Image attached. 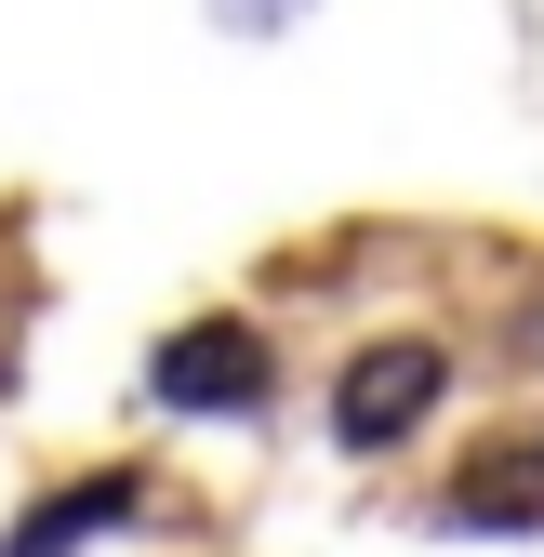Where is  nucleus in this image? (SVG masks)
<instances>
[{"label": "nucleus", "mask_w": 544, "mask_h": 557, "mask_svg": "<svg viewBox=\"0 0 544 557\" xmlns=\"http://www.w3.org/2000/svg\"><path fill=\"white\" fill-rule=\"evenodd\" d=\"M438 385H452V359H438L425 332L359 345V359H346V385H332V438H346V451H398V438L438 411Z\"/></svg>", "instance_id": "f257e3e1"}, {"label": "nucleus", "mask_w": 544, "mask_h": 557, "mask_svg": "<svg viewBox=\"0 0 544 557\" xmlns=\"http://www.w3.org/2000/svg\"><path fill=\"white\" fill-rule=\"evenodd\" d=\"M147 398L160 411H252L265 398V332L252 319H186L160 359H147Z\"/></svg>", "instance_id": "f03ea898"}, {"label": "nucleus", "mask_w": 544, "mask_h": 557, "mask_svg": "<svg viewBox=\"0 0 544 557\" xmlns=\"http://www.w3.org/2000/svg\"><path fill=\"white\" fill-rule=\"evenodd\" d=\"M120 518H133V478H81V492H53V505L14 518V557H66V544H94Z\"/></svg>", "instance_id": "7ed1b4c3"}]
</instances>
